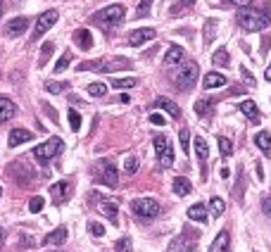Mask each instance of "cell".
<instances>
[{
	"mask_svg": "<svg viewBox=\"0 0 271 252\" xmlns=\"http://www.w3.org/2000/svg\"><path fill=\"white\" fill-rule=\"evenodd\" d=\"M269 21H271V15L264 12V10H240L238 12V26L245 29V31H250V34L267 29Z\"/></svg>",
	"mask_w": 271,
	"mask_h": 252,
	"instance_id": "1",
	"label": "cell"
},
{
	"mask_svg": "<svg viewBox=\"0 0 271 252\" xmlns=\"http://www.w3.org/2000/svg\"><path fill=\"white\" fill-rule=\"evenodd\" d=\"M181 69L176 72V76H174V81H176V86L183 90L193 88L195 86V81H198V64L195 62H186V64H179Z\"/></svg>",
	"mask_w": 271,
	"mask_h": 252,
	"instance_id": "2",
	"label": "cell"
},
{
	"mask_svg": "<svg viewBox=\"0 0 271 252\" xmlns=\"http://www.w3.org/2000/svg\"><path fill=\"white\" fill-rule=\"evenodd\" d=\"M131 210H133V214L141 216V219H152V216L160 214V202L155 198H138L133 200V205H131Z\"/></svg>",
	"mask_w": 271,
	"mask_h": 252,
	"instance_id": "3",
	"label": "cell"
},
{
	"mask_svg": "<svg viewBox=\"0 0 271 252\" xmlns=\"http://www.w3.org/2000/svg\"><path fill=\"white\" fill-rule=\"evenodd\" d=\"M60 150H62V138L55 136V138H50L48 143H41L34 147V157L41 160V162H48V160H53Z\"/></svg>",
	"mask_w": 271,
	"mask_h": 252,
	"instance_id": "4",
	"label": "cell"
},
{
	"mask_svg": "<svg viewBox=\"0 0 271 252\" xmlns=\"http://www.w3.org/2000/svg\"><path fill=\"white\" fill-rule=\"evenodd\" d=\"M155 152H157V157H160V162H162L164 167H171V164H174V147H171V143H169L164 136H157V138H155Z\"/></svg>",
	"mask_w": 271,
	"mask_h": 252,
	"instance_id": "5",
	"label": "cell"
},
{
	"mask_svg": "<svg viewBox=\"0 0 271 252\" xmlns=\"http://www.w3.org/2000/svg\"><path fill=\"white\" fill-rule=\"evenodd\" d=\"M57 10H48V12H43L41 17L36 19V29H34V38H41L48 29H53L55 24H57Z\"/></svg>",
	"mask_w": 271,
	"mask_h": 252,
	"instance_id": "6",
	"label": "cell"
},
{
	"mask_svg": "<svg viewBox=\"0 0 271 252\" xmlns=\"http://www.w3.org/2000/svg\"><path fill=\"white\" fill-rule=\"evenodd\" d=\"M100 181L109 186V188H114V186H119V171H117V164L114 162H103L100 167Z\"/></svg>",
	"mask_w": 271,
	"mask_h": 252,
	"instance_id": "7",
	"label": "cell"
},
{
	"mask_svg": "<svg viewBox=\"0 0 271 252\" xmlns=\"http://www.w3.org/2000/svg\"><path fill=\"white\" fill-rule=\"evenodd\" d=\"M100 19H103L105 24H119V21L124 19V5H119V2L107 5V7L100 12Z\"/></svg>",
	"mask_w": 271,
	"mask_h": 252,
	"instance_id": "8",
	"label": "cell"
},
{
	"mask_svg": "<svg viewBox=\"0 0 271 252\" xmlns=\"http://www.w3.org/2000/svg\"><path fill=\"white\" fill-rule=\"evenodd\" d=\"M26 26H29V19L26 17H15V19H10L7 21V26H5V34L7 36H21L24 31H26Z\"/></svg>",
	"mask_w": 271,
	"mask_h": 252,
	"instance_id": "9",
	"label": "cell"
},
{
	"mask_svg": "<svg viewBox=\"0 0 271 252\" xmlns=\"http://www.w3.org/2000/svg\"><path fill=\"white\" fill-rule=\"evenodd\" d=\"M155 36H157L155 29H136V31L128 36V43H131L133 48H138V45H143V43H147V41H152Z\"/></svg>",
	"mask_w": 271,
	"mask_h": 252,
	"instance_id": "10",
	"label": "cell"
},
{
	"mask_svg": "<svg viewBox=\"0 0 271 252\" xmlns=\"http://www.w3.org/2000/svg\"><path fill=\"white\" fill-rule=\"evenodd\" d=\"M193 248H195L193 240H188V238H183V235H176V238H171L167 252H193Z\"/></svg>",
	"mask_w": 271,
	"mask_h": 252,
	"instance_id": "11",
	"label": "cell"
},
{
	"mask_svg": "<svg viewBox=\"0 0 271 252\" xmlns=\"http://www.w3.org/2000/svg\"><path fill=\"white\" fill-rule=\"evenodd\" d=\"M164 67H179L181 62H183V48L179 45H169V50L164 55Z\"/></svg>",
	"mask_w": 271,
	"mask_h": 252,
	"instance_id": "12",
	"label": "cell"
},
{
	"mask_svg": "<svg viewBox=\"0 0 271 252\" xmlns=\"http://www.w3.org/2000/svg\"><path fill=\"white\" fill-rule=\"evenodd\" d=\"M226 84H229L226 76L219 72L205 74V79H202V88H221V86H226Z\"/></svg>",
	"mask_w": 271,
	"mask_h": 252,
	"instance_id": "13",
	"label": "cell"
},
{
	"mask_svg": "<svg viewBox=\"0 0 271 252\" xmlns=\"http://www.w3.org/2000/svg\"><path fill=\"white\" fill-rule=\"evenodd\" d=\"M34 138V133L31 131H26V128H12L10 131V147H17L21 143H29Z\"/></svg>",
	"mask_w": 271,
	"mask_h": 252,
	"instance_id": "14",
	"label": "cell"
},
{
	"mask_svg": "<svg viewBox=\"0 0 271 252\" xmlns=\"http://www.w3.org/2000/svg\"><path fill=\"white\" fill-rule=\"evenodd\" d=\"M15 114H17V105H15L10 98H0V124H2V122H10Z\"/></svg>",
	"mask_w": 271,
	"mask_h": 252,
	"instance_id": "15",
	"label": "cell"
},
{
	"mask_svg": "<svg viewBox=\"0 0 271 252\" xmlns=\"http://www.w3.org/2000/svg\"><path fill=\"white\" fill-rule=\"evenodd\" d=\"M67 240V229L64 226H60V229H55L50 233L43 238V245H62Z\"/></svg>",
	"mask_w": 271,
	"mask_h": 252,
	"instance_id": "16",
	"label": "cell"
},
{
	"mask_svg": "<svg viewBox=\"0 0 271 252\" xmlns=\"http://www.w3.org/2000/svg\"><path fill=\"white\" fill-rule=\"evenodd\" d=\"M155 105H157L160 109H164V112H167L169 117H176V119L181 117L179 105H176L174 100H169V98H157V100H155Z\"/></svg>",
	"mask_w": 271,
	"mask_h": 252,
	"instance_id": "17",
	"label": "cell"
},
{
	"mask_svg": "<svg viewBox=\"0 0 271 252\" xmlns=\"http://www.w3.org/2000/svg\"><path fill=\"white\" fill-rule=\"evenodd\" d=\"M240 112H243L250 122H254V124L262 119V114H259V109L254 105V100H243V103H240Z\"/></svg>",
	"mask_w": 271,
	"mask_h": 252,
	"instance_id": "18",
	"label": "cell"
},
{
	"mask_svg": "<svg viewBox=\"0 0 271 252\" xmlns=\"http://www.w3.org/2000/svg\"><path fill=\"white\" fill-rule=\"evenodd\" d=\"M229 243H231V235H229V231H221V233L212 240L209 252H226V250H229Z\"/></svg>",
	"mask_w": 271,
	"mask_h": 252,
	"instance_id": "19",
	"label": "cell"
},
{
	"mask_svg": "<svg viewBox=\"0 0 271 252\" xmlns=\"http://www.w3.org/2000/svg\"><path fill=\"white\" fill-rule=\"evenodd\" d=\"M171 188H174V193H176L179 198H186V195H188V193L193 190L190 181L186 179V176H176V179H174V186H171Z\"/></svg>",
	"mask_w": 271,
	"mask_h": 252,
	"instance_id": "20",
	"label": "cell"
},
{
	"mask_svg": "<svg viewBox=\"0 0 271 252\" xmlns=\"http://www.w3.org/2000/svg\"><path fill=\"white\" fill-rule=\"evenodd\" d=\"M254 143H257V147H259L264 155H269L271 152V133L269 131H259V133L254 136Z\"/></svg>",
	"mask_w": 271,
	"mask_h": 252,
	"instance_id": "21",
	"label": "cell"
},
{
	"mask_svg": "<svg viewBox=\"0 0 271 252\" xmlns=\"http://www.w3.org/2000/svg\"><path fill=\"white\" fill-rule=\"evenodd\" d=\"M188 219L205 224V221H207V207H205V205H190V207H188Z\"/></svg>",
	"mask_w": 271,
	"mask_h": 252,
	"instance_id": "22",
	"label": "cell"
},
{
	"mask_svg": "<svg viewBox=\"0 0 271 252\" xmlns=\"http://www.w3.org/2000/svg\"><path fill=\"white\" fill-rule=\"evenodd\" d=\"M193 143H195V155H198V160L200 162H207V160H209V145H207V141L198 136Z\"/></svg>",
	"mask_w": 271,
	"mask_h": 252,
	"instance_id": "23",
	"label": "cell"
},
{
	"mask_svg": "<svg viewBox=\"0 0 271 252\" xmlns=\"http://www.w3.org/2000/svg\"><path fill=\"white\" fill-rule=\"evenodd\" d=\"M98 210H100V214L107 216L112 224H117V212H119V207H117L114 202H100V205H98Z\"/></svg>",
	"mask_w": 271,
	"mask_h": 252,
	"instance_id": "24",
	"label": "cell"
},
{
	"mask_svg": "<svg viewBox=\"0 0 271 252\" xmlns=\"http://www.w3.org/2000/svg\"><path fill=\"white\" fill-rule=\"evenodd\" d=\"M74 38H76V43H79L83 50H90V48H93V36H90L88 29H79Z\"/></svg>",
	"mask_w": 271,
	"mask_h": 252,
	"instance_id": "25",
	"label": "cell"
},
{
	"mask_svg": "<svg viewBox=\"0 0 271 252\" xmlns=\"http://www.w3.org/2000/svg\"><path fill=\"white\" fill-rule=\"evenodd\" d=\"M67 193H69V186H67V181H60V183L50 186V195H53L55 200H64V198H67Z\"/></svg>",
	"mask_w": 271,
	"mask_h": 252,
	"instance_id": "26",
	"label": "cell"
},
{
	"mask_svg": "<svg viewBox=\"0 0 271 252\" xmlns=\"http://www.w3.org/2000/svg\"><path fill=\"white\" fill-rule=\"evenodd\" d=\"M195 114L198 117H209L212 114V100H207V98H202L195 103Z\"/></svg>",
	"mask_w": 271,
	"mask_h": 252,
	"instance_id": "27",
	"label": "cell"
},
{
	"mask_svg": "<svg viewBox=\"0 0 271 252\" xmlns=\"http://www.w3.org/2000/svg\"><path fill=\"white\" fill-rule=\"evenodd\" d=\"M88 95H93V98H103L105 93H107V86L105 84H100V81H93V84H88Z\"/></svg>",
	"mask_w": 271,
	"mask_h": 252,
	"instance_id": "28",
	"label": "cell"
},
{
	"mask_svg": "<svg viewBox=\"0 0 271 252\" xmlns=\"http://www.w3.org/2000/svg\"><path fill=\"white\" fill-rule=\"evenodd\" d=\"M224 210H226V202H224L221 198L209 200V212H212V216H221L224 214Z\"/></svg>",
	"mask_w": 271,
	"mask_h": 252,
	"instance_id": "29",
	"label": "cell"
},
{
	"mask_svg": "<svg viewBox=\"0 0 271 252\" xmlns=\"http://www.w3.org/2000/svg\"><path fill=\"white\" fill-rule=\"evenodd\" d=\"M212 62H214V64H217V67H226V64H229V62H231V57H229V53H226V50H224V48H219L217 53L212 55Z\"/></svg>",
	"mask_w": 271,
	"mask_h": 252,
	"instance_id": "30",
	"label": "cell"
},
{
	"mask_svg": "<svg viewBox=\"0 0 271 252\" xmlns=\"http://www.w3.org/2000/svg\"><path fill=\"white\" fill-rule=\"evenodd\" d=\"M136 84H138V81H136L133 76H128V79H114V81H112V86H114V88H119V90H128V88H133Z\"/></svg>",
	"mask_w": 271,
	"mask_h": 252,
	"instance_id": "31",
	"label": "cell"
},
{
	"mask_svg": "<svg viewBox=\"0 0 271 252\" xmlns=\"http://www.w3.org/2000/svg\"><path fill=\"white\" fill-rule=\"evenodd\" d=\"M214 31H217V19H207L205 21V43L214 41Z\"/></svg>",
	"mask_w": 271,
	"mask_h": 252,
	"instance_id": "32",
	"label": "cell"
},
{
	"mask_svg": "<svg viewBox=\"0 0 271 252\" xmlns=\"http://www.w3.org/2000/svg\"><path fill=\"white\" fill-rule=\"evenodd\" d=\"M219 150H221V155H226V157H231L233 155V143H231V138H219Z\"/></svg>",
	"mask_w": 271,
	"mask_h": 252,
	"instance_id": "33",
	"label": "cell"
},
{
	"mask_svg": "<svg viewBox=\"0 0 271 252\" xmlns=\"http://www.w3.org/2000/svg\"><path fill=\"white\" fill-rule=\"evenodd\" d=\"M43 205H45V200L41 198V195H34V198L29 200V212H31V214H38V212L43 210Z\"/></svg>",
	"mask_w": 271,
	"mask_h": 252,
	"instance_id": "34",
	"label": "cell"
},
{
	"mask_svg": "<svg viewBox=\"0 0 271 252\" xmlns=\"http://www.w3.org/2000/svg\"><path fill=\"white\" fill-rule=\"evenodd\" d=\"M69 62H72V53H64L60 60H57V64H55V72L57 74H62L67 67H69Z\"/></svg>",
	"mask_w": 271,
	"mask_h": 252,
	"instance_id": "35",
	"label": "cell"
},
{
	"mask_svg": "<svg viewBox=\"0 0 271 252\" xmlns=\"http://www.w3.org/2000/svg\"><path fill=\"white\" fill-rule=\"evenodd\" d=\"M138 167H141V162H138V157H128L126 162H124V174H136L138 171Z\"/></svg>",
	"mask_w": 271,
	"mask_h": 252,
	"instance_id": "36",
	"label": "cell"
},
{
	"mask_svg": "<svg viewBox=\"0 0 271 252\" xmlns=\"http://www.w3.org/2000/svg\"><path fill=\"white\" fill-rule=\"evenodd\" d=\"M179 143H181V150L188 152V147H190V133H188V128H181L179 131Z\"/></svg>",
	"mask_w": 271,
	"mask_h": 252,
	"instance_id": "37",
	"label": "cell"
},
{
	"mask_svg": "<svg viewBox=\"0 0 271 252\" xmlns=\"http://www.w3.org/2000/svg\"><path fill=\"white\" fill-rule=\"evenodd\" d=\"M131 250H133L131 238H126V235H124V238H119V240H117V248H114V252H131Z\"/></svg>",
	"mask_w": 271,
	"mask_h": 252,
	"instance_id": "38",
	"label": "cell"
},
{
	"mask_svg": "<svg viewBox=\"0 0 271 252\" xmlns=\"http://www.w3.org/2000/svg\"><path fill=\"white\" fill-rule=\"evenodd\" d=\"M150 7H152V0H141V5H138V12H136V17H147L150 15Z\"/></svg>",
	"mask_w": 271,
	"mask_h": 252,
	"instance_id": "39",
	"label": "cell"
},
{
	"mask_svg": "<svg viewBox=\"0 0 271 252\" xmlns=\"http://www.w3.org/2000/svg\"><path fill=\"white\" fill-rule=\"evenodd\" d=\"M69 126H72V131H79V128H81V114H79L76 109H69Z\"/></svg>",
	"mask_w": 271,
	"mask_h": 252,
	"instance_id": "40",
	"label": "cell"
},
{
	"mask_svg": "<svg viewBox=\"0 0 271 252\" xmlns=\"http://www.w3.org/2000/svg\"><path fill=\"white\" fill-rule=\"evenodd\" d=\"M240 74H243V79H245V84H248V86H257V79L250 74L248 67H240Z\"/></svg>",
	"mask_w": 271,
	"mask_h": 252,
	"instance_id": "41",
	"label": "cell"
},
{
	"mask_svg": "<svg viewBox=\"0 0 271 252\" xmlns=\"http://www.w3.org/2000/svg\"><path fill=\"white\" fill-rule=\"evenodd\" d=\"M147 122H150L152 126H164V124H167V119H164L162 114H150V117H147Z\"/></svg>",
	"mask_w": 271,
	"mask_h": 252,
	"instance_id": "42",
	"label": "cell"
},
{
	"mask_svg": "<svg viewBox=\"0 0 271 252\" xmlns=\"http://www.w3.org/2000/svg\"><path fill=\"white\" fill-rule=\"evenodd\" d=\"M53 48H55L53 43H45V45H43V53H41V64H43V62H45V60L53 55Z\"/></svg>",
	"mask_w": 271,
	"mask_h": 252,
	"instance_id": "43",
	"label": "cell"
},
{
	"mask_svg": "<svg viewBox=\"0 0 271 252\" xmlns=\"http://www.w3.org/2000/svg\"><path fill=\"white\" fill-rule=\"evenodd\" d=\"M88 229H90V233H93V235H98V238H100V235H105V226H100V224H95V221L90 224Z\"/></svg>",
	"mask_w": 271,
	"mask_h": 252,
	"instance_id": "44",
	"label": "cell"
},
{
	"mask_svg": "<svg viewBox=\"0 0 271 252\" xmlns=\"http://www.w3.org/2000/svg\"><path fill=\"white\" fill-rule=\"evenodd\" d=\"M193 2H195V0H179V2L174 5V15H176L179 10H183V7H188V5H193Z\"/></svg>",
	"mask_w": 271,
	"mask_h": 252,
	"instance_id": "45",
	"label": "cell"
},
{
	"mask_svg": "<svg viewBox=\"0 0 271 252\" xmlns=\"http://www.w3.org/2000/svg\"><path fill=\"white\" fill-rule=\"evenodd\" d=\"M62 86H64V84H55V81L45 84V88L50 90V93H62Z\"/></svg>",
	"mask_w": 271,
	"mask_h": 252,
	"instance_id": "46",
	"label": "cell"
},
{
	"mask_svg": "<svg viewBox=\"0 0 271 252\" xmlns=\"http://www.w3.org/2000/svg\"><path fill=\"white\" fill-rule=\"evenodd\" d=\"M262 207H264V214L271 219V198H264V202H262Z\"/></svg>",
	"mask_w": 271,
	"mask_h": 252,
	"instance_id": "47",
	"label": "cell"
},
{
	"mask_svg": "<svg viewBox=\"0 0 271 252\" xmlns=\"http://www.w3.org/2000/svg\"><path fill=\"white\" fill-rule=\"evenodd\" d=\"M231 2H233V5H238V7H245V5H250L252 0H231Z\"/></svg>",
	"mask_w": 271,
	"mask_h": 252,
	"instance_id": "48",
	"label": "cell"
},
{
	"mask_svg": "<svg viewBox=\"0 0 271 252\" xmlns=\"http://www.w3.org/2000/svg\"><path fill=\"white\" fill-rule=\"evenodd\" d=\"M2 245H5V231L0 229V248H2Z\"/></svg>",
	"mask_w": 271,
	"mask_h": 252,
	"instance_id": "49",
	"label": "cell"
},
{
	"mask_svg": "<svg viewBox=\"0 0 271 252\" xmlns=\"http://www.w3.org/2000/svg\"><path fill=\"white\" fill-rule=\"evenodd\" d=\"M264 76H267V81H271V67L267 69V72H264Z\"/></svg>",
	"mask_w": 271,
	"mask_h": 252,
	"instance_id": "50",
	"label": "cell"
},
{
	"mask_svg": "<svg viewBox=\"0 0 271 252\" xmlns=\"http://www.w3.org/2000/svg\"><path fill=\"white\" fill-rule=\"evenodd\" d=\"M0 15H2V2H0Z\"/></svg>",
	"mask_w": 271,
	"mask_h": 252,
	"instance_id": "51",
	"label": "cell"
},
{
	"mask_svg": "<svg viewBox=\"0 0 271 252\" xmlns=\"http://www.w3.org/2000/svg\"><path fill=\"white\" fill-rule=\"evenodd\" d=\"M0 198H2V188H0Z\"/></svg>",
	"mask_w": 271,
	"mask_h": 252,
	"instance_id": "52",
	"label": "cell"
}]
</instances>
